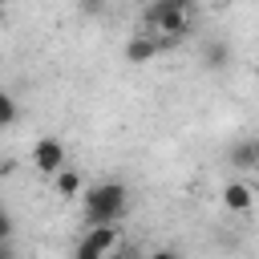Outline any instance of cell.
<instances>
[{"label":"cell","mask_w":259,"mask_h":259,"mask_svg":"<svg viewBox=\"0 0 259 259\" xmlns=\"http://www.w3.org/2000/svg\"><path fill=\"white\" fill-rule=\"evenodd\" d=\"M130 210V190L121 182H97L89 194H85V219L89 227H101V223H121Z\"/></svg>","instance_id":"1"},{"label":"cell","mask_w":259,"mask_h":259,"mask_svg":"<svg viewBox=\"0 0 259 259\" xmlns=\"http://www.w3.org/2000/svg\"><path fill=\"white\" fill-rule=\"evenodd\" d=\"M146 24L154 32H166L170 40H182L190 32V0H154L146 12Z\"/></svg>","instance_id":"2"},{"label":"cell","mask_w":259,"mask_h":259,"mask_svg":"<svg viewBox=\"0 0 259 259\" xmlns=\"http://www.w3.org/2000/svg\"><path fill=\"white\" fill-rule=\"evenodd\" d=\"M32 166L40 174H61L65 170V142L61 138H40L32 146Z\"/></svg>","instance_id":"3"},{"label":"cell","mask_w":259,"mask_h":259,"mask_svg":"<svg viewBox=\"0 0 259 259\" xmlns=\"http://www.w3.org/2000/svg\"><path fill=\"white\" fill-rule=\"evenodd\" d=\"M174 40L170 36H134L130 45H125V61L130 65H146L150 57H158L162 49H170Z\"/></svg>","instance_id":"4"},{"label":"cell","mask_w":259,"mask_h":259,"mask_svg":"<svg viewBox=\"0 0 259 259\" xmlns=\"http://www.w3.org/2000/svg\"><path fill=\"white\" fill-rule=\"evenodd\" d=\"M251 202H255L251 186H243V182H227V186H223V206H227V210L247 214V210H251Z\"/></svg>","instance_id":"5"},{"label":"cell","mask_w":259,"mask_h":259,"mask_svg":"<svg viewBox=\"0 0 259 259\" xmlns=\"http://www.w3.org/2000/svg\"><path fill=\"white\" fill-rule=\"evenodd\" d=\"M227 162H231L235 170H259V154H255V142H239V146H231Z\"/></svg>","instance_id":"6"},{"label":"cell","mask_w":259,"mask_h":259,"mask_svg":"<svg viewBox=\"0 0 259 259\" xmlns=\"http://www.w3.org/2000/svg\"><path fill=\"white\" fill-rule=\"evenodd\" d=\"M202 61H206V69H223V65L231 61L227 40H210V45H206V53H202Z\"/></svg>","instance_id":"7"},{"label":"cell","mask_w":259,"mask_h":259,"mask_svg":"<svg viewBox=\"0 0 259 259\" xmlns=\"http://www.w3.org/2000/svg\"><path fill=\"white\" fill-rule=\"evenodd\" d=\"M57 178V194H65V198H73V194H81V174L77 170H61V174H53Z\"/></svg>","instance_id":"8"},{"label":"cell","mask_w":259,"mask_h":259,"mask_svg":"<svg viewBox=\"0 0 259 259\" xmlns=\"http://www.w3.org/2000/svg\"><path fill=\"white\" fill-rule=\"evenodd\" d=\"M73 259H105V251H101V247H97V243H93V239L85 235V239L77 243V251H73Z\"/></svg>","instance_id":"9"},{"label":"cell","mask_w":259,"mask_h":259,"mask_svg":"<svg viewBox=\"0 0 259 259\" xmlns=\"http://www.w3.org/2000/svg\"><path fill=\"white\" fill-rule=\"evenodd\" d=\"M12 121H16V97L0 93V125H12Z\"/></svg>","instance_id":"10"},{"label":"cell","mask_w":259,"mask_h":259,"mask_svg":"<svg viewBox=\"0 0 259 259\" xmlns=\"http://www.w3.org/2000/svg\"><path fill=\"white\" fill-rule=\"evenodd\" d=\"M77 8H81L85 16H97V12L105 8V0H77Z\"/></svg>","instance_id":"11"},{"label":"cell","mask_w":259,"mask_h":259,"mask_svg":"<svg viewBox=\"0 0 259 259\" xmlns=\"http://www.w3.org/2000/svg\"><path fill=\"white\" fill-rule=\"evenodd\" d=\"M150 259H182V255H178V251H174V247H158V251H154V255H150Z\"/></svg>","instance_id":"12"},{"label":"cell","mask_w":259,"mask_h":259,"mask_svg":"<svg viewBox=\"0 0 259 259\" xmlns=\"http://www.w3.org/2000/svg\"><path fill=\"white\" fill-rule=\"evenodd\" d=\"M255 77H259V61H255Z\"/></svg>","instance_id":"13"},{"label":"cell","mask_w":259,"mask_h":259,"mask_svg":"<svg viewBox=\"0 0 259 259\" xmlns=\"http://www.w3.org/2000/svg\"><path fill=\"white\" fill-rule=\"evenodd\" d=\"M255 154H259V138H255Z\"/></svg>","instance_id":"14"}]
</instances>
